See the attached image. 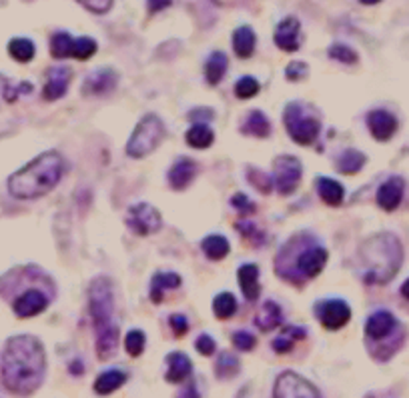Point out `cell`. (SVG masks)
<instances>
[{"mask_svg":"<svg viewBox=\"0 0 409 398\" xmlns=\"http://www.w3.org/2000/svg\"><path fill=\"white\" fill-rule=\"evenodd\" d=\"M327 53H329L331 58H335V61H339V63L343 64H356L357 61H359V56H357L356 51L349 48L347 44H331Z\"/></svg>","mask_w":409,"mask_h":398,"instance_id":"ab89813d","label":"cell"},{"mask_svg":"<svg viewBox=\"0 0 409 398\" xmlns=\"http://www.w3.org/2000/svg\"><path fill=\"white\" fill-rule=\"evenodd\" d=\"M361 4H366V6H373V4H379L381 0H359Z\"/></svg>","mask_w":409,"mask_h":398,"instance_id":"db71d44e","label":"cell"},{"mask_svg":"<svg viewBox=\"0 0 409 398\" xmlns=\"http://www.w3.org/2000/svg\"><path fill=\"white\" fill-rule=\"evenodd\" d=\"M231 340H233V345L237 346L239 350H243V352L253 350L255 345H257V338L251 335V332H247V330H239V332H235Z\"/></svg>","mask_w":409,"mask_h":398,"instance_id":"b9f144b4","label":"cell"},{"mask_svg":"<svg viewBox=\"0 0 409 398\" xmlns=\"http://www.w3.org/2000/svg\"><path fill=\"white\" fill-rule=\"evenodd\" d=\"M241 132H243V135H249V137L267 138L271 135L269 118L263 115L261 110H253V112H249L247 118H245V122L241 126Z\"/></svg>","mask_w":409,"mask_h":398,"instance_id":"484cf974","label":"cell"},{"mask_svg":"<svg viewBox=\"0 0 409 398\" xmlns=\"http://www.w3.org/2000/svg\"><path fill=\"white\" fill-rule=\"evenodd\" d=\"M213 310H215L217 318L227 320L237 313V300L231 293H221L217 294L215 300H213Z\"/></svg>","mask_w":409,"mask_h":398,"instance_id":"d590c367","label":"cell"},{"mask_svg":"<svg viewBox=\"0 0 409 398\" xmlns=\"http://www.w3.org/2000/svg\"><path fill=\"white\" fill-rule=\"evenodd\" d=\"M315 316H319V323L327 330H339L351 320V308L339 298L323 300L315 306Z\"/></svg>","mask_w":409,"mask_h":398,"instance_id":"8fae6325","label":"cell"},{"mask_svg":"<svg viewBox=\"0 0 409 398\" xmlns=\"http://www.w3.org/2000/svg\"><path fill=\"white\" fill-rule=\"evenodd\" d=\"M283 125L287 128L291 140L301 145V147L313 145L319 137V130H321V122L317 116L313 115V108L301 105V103L287 105L285 112H283Z\"/></svg>","mask_w":409,"mask_h":398,"instance_id":"8992f818","label":"cell"},{"mask_svg":"<svg viewBox=\"0 0 409 398\" xmlns=\"http://www.w3.org/2000/svg\"><path fill=\"white\" fill-rule=\"evenodd\" d=\"M398 328L399 323L389 310H377V313H373V315L367 318L366 336L369 340H373V342H381L388 336L393 335Z\"/></svg>","mask_w":409,"mask_h":398,"instance_id":"4fadbf2b","label":"cell"},{"mask_svg":"<svg viewBox=\"0 0 409 398\" xmlns=\"http://www.w3.org/2000/svg\"><path fill=\"white\" fill-rule=\"evenodd\" d=\"M259 83L255 78H251V76H243L237 84H235V96L241 98V100H249V98H253V96L259 95Z\"/></svg>","mask_w":409,"mask_h":398,"instance_id":"f35d334b","label":"cell"},{"mask_svg":"<svg viewBox=\"0 0 409 398\" xmlns=\"http://www.w3.org/2000/svg\"><path fill=\"white\" fill-rule=\"evenodd\" d=\"M249 180L257 187L263 194H269L271 190H273V180H271L269 174H265V172H261V170H257V168H253V170H249L247 172Z\"/></svg>","mask_w":409,"mask_h":398,"instance_id":"60d3db41","label":"cell"},{"mask_svg":"<svg viewBox=\"0 0 409 398\" xmlns=\"http://www.w3.org/2000/svg\"><path fill=\"white\" fill-rule=\"evenodd\" d=\"M197 172H199V164L193 158H179L169 170L167 179H169L172 190H185L193 182Z\"/></svg>","mask_w":409,"mask_h":398,"instance_id":"ac0fdd59","label":"cell"},{"mask_svg":"<svg viewBox=\"0 0 409 398\" xmlns=\"http://www.w3.org/2000/svg\"><path fill=\"white\" fill-rule=\"evenodd\" d=\"M145 342H147V336H145L143 330H130L127 338H125V350L133 358H137L145 352Z\"/></svg>","mask_w":409,"mask_h":398,"instance_id":"74e56055","label":"cell"},{"mask_svg":"<svg viewBox=\"0 0 409 398\" xmlns=\"http://www.w3.org/2000/svg\"><path fill=\"white\" fill-rule=\"evenodd\" d=\"M165 138V125L157 115L143 116L139 125L135 126L129 142H127V155L130 158H145L159 147Z\"/></svg>","mask_w":409,"mask_h":398,"instance_id":"52a82bcc","label":"cell"},{"mask_svg":"<svg viewBox=\"0 0 409 398\" xmlns=\"http://www.w3.org/2000/svg\"><path fill=\"white\" fill-rule=\"evenodd\" d=\"M367 162V158L359 152V150H345L343 155L337 160V170L343 174H356L359 172L363 164Z\"/></svg>","mask_w":409,"mask_h":398,"instance_id":"836d02e7","label":"cell"},{"mask_svg":"<svg viewBox=\"0 0 409 398\" xmlns=\"http://www.w3.org/2000/svg\"><path fill=\"white\" fill-rule=\"evenodd\" d=\"M127 226L135 232L137 236H149L161 231L162 219L161 212L149 202H137L127 210Z\"/></svg>","mask_w":409,"mask_h":398,"instance_id":"ba28073f","label":"cell"},{"mask_svg":"<svg viewBox=\"0 0 409 398\" xmlns=\"http://www.w3.org/2000/svg\"><path fill=\"white\" fill-rule=\"evenodd\" d=\"M171 4H172V0H147V9H149L151 14L165 11V9H169Z\"/></svg>","mask_w":409,"mask_h":398,"instance_id":"c3c4849f","label":"cell"},{"mask_svg":"<svg viewBox=\"0 0 409 398\" xmlns=\"http://www.w3.org/2000/svg\"><path fill=\"white\" fill-rule=\"evenodd\" d=\"M305 336H307V330L303 326H283L281 335L271 342V346L277 355H287L293 350L295 342L305 340Z\"/></svg>","mask_w":409,"mask_h":398,"instance_id":"603a6c76","label":"cell"},{"mask_svg":"<svg viewBox=\"0 0 409 398\" xmlns=\"http://www.w3.org/2000/svg\"><path fill=\"white\" fill-rule=\"evenodd\" d=\"M317 192L323 200L325 204L329 206H339L345 199V189L333 179H327V177H319L317 179Z\"/></svg>","mask_w":409,"mask_h":398,"instance_id":"4316f807","label":"cell"},{"mask_svg":"<svg viewBox=\"0 0 409 398\" xmlns=\"http://www.w3.org/2000/svg\"><path fill=\"white\" fill-rule=\"evenodd\" d=\"M215 140V132L207 125H195L189 132H187V145L193 148H209Z\"/></svg>","mask_w":409,"mask_h":398,"instance_id":"1f68e13d","label":"cell"},{"mask_svg":"<svg viewBox=\"0 0 409 398\" xmlns=\"http://www.w3.org/2000/svg\"><path fill=\"white\" fill-rule=\"evenodd\" d=\"M46 355L43 342L31 335L12 336L2 355V380L14 394H33L43 384Z\"/></svg>","mask_w":409,"mask_h":398,"instance_id":"6da1fadb","label":"cell"},{"mask_svg":"<svg viewBox=\"0 0 409 398\" xmlns=\"http://www.w3.org/2000/svg\"><path fill=\"white\" fill-rule=\"evenodd\" d=\"M239 286L243 290V296L249 303L257 300L261 294V284H259V268L257 264H243L237 271Z\"/></svg>","mask_w":409,"mask_h":398,"instance_id":"44dd1931","label":"cell"},{"mask_svg":"<svg viewBox=\"0 0 409 398\" xmlns=\"http://www.w3.org/2000/svg\"><path fill=\"white\" fill-rule=\"evenodd\" d=\"M179 286H181V276L177 273H157L151 283V300L155 304H161L165 290H172Z\"/></svg>","mask_w":409,"mask_h":398,"instance_id":"cb8c5ba5","label":"cell"},{"mask_svg":"<svg viewBox=\"0 0 409 398\" xmlns=\"http://www.w3.org/2000/svg\"><path fill=\"white\" fill-rule=\"evenodd\" d=\"M177 398H201V397H199L197 388H195V384H193V382H191V384H189V388H185V390H181V392H179V397H177Z\"/></svg>","mask_w":409,"mask_h":398,"instance_id":"f907efd6","label":"cell"},{"mask_svg":"<svg viewBox=\"0 0 409 398\" xmlns=\"http://www.w3.org/2000/svg\"><path fill=\"white\" fill-rule=\"evenodd\" d=\"M195 348H197V352H199V355H203V357H211V355L217 350V345H215V340H213L209 335H201L199 338H197V342H195Z\"/></svg>","mask_w":409,"mask_h":398,"instance_id":"bcb514c9","label":"cell"},{"mask_svg":"<svg viewBox=\"0 0 409 398\" xmlns=\"http://www.w3.org/2000/svg\"><path fill=\"white\" fill-rule=\"evenodd\" d=\"M167 365H169V370H167V382H172V384H177V382H183L185 378L191 375V370H193V362H191V358L187 357L185 352H172L167 357Z\"/></svg>","mask_w":409,"mask_h":398,"instance_id":"7402d4cb","label":"cell"},{"mask_svg":"<svg viewBox=\"0 0 409 398\" xmlns=\"http://www.w3.org/2000/svg\"><path fill=\"white\" fill-rule=\"evenodd\" d=\"M201 246H203V252L207 258H211V261H223L229 251H231V244L227 241L225 236H221V234H211V236H207L203 242H201Z\"/></svg>","mask_w":409,"mask_h":398,"instance_id":"4dcf8cb0","label":"cell"},{"mask_svg":"<svg viewBox=\"0 0 409 398\" xmlns=\"http://www.w3.org/2000/svg\"><path fill=\"white\" fill-rule=\"evenodd\" d=\"M213 116H215V112L211 108H197V110H193L189 115V118L195 120V122H201V118H213Z\"/></svg>","mask_w":409,"mask_h":398,"instance_id":"681fc988","label":"cell"},{"mask_svg":"<svg viewBox=\"0 0 409 398\" xmlns=\"http://www.w3.org/2000/svg\"><path fill=\"white\" fill-rule=\"evenodd\" d=\"M76 2H81L86 11L95 12V14H105V12L110 11L115 0H76Z\"/></svg>","mask_w":409,"mask_h":398,"instance_id":"f6af8a7d","label":"cell"},{"mask_svg":"<svg viewBox=\"0 0 409 398\" xmlns=\"http://www.w3.org/2000/svg\"><path fill=\"white\" fill-rule=\"evenodd\" d=\"M48 306V298L44 293L31 288L26 293H22L14 303H12V310L19 318H33V316L41 315L44 308Z\"/></svg>","mask_w":409,"mask_h":398,"instance_id":"9a60e30c","label":"cell"},{"mask_svg":"<svg viewBox=\"0 0 409 398\" xmlns=\"http://www.w3.org/2000/svg\"><path fill=\"white\" fill-rule=\"evenodd\" d=\"M66 172V160L56 150L43 152L9 179V192L19 200L46 197L56 189Z\"/></svg>","mask_w":409,"mask_h":398,"instance_id":"7a4b0ae2","label":"cell"},{"mask_svg":"<svg viewBox=\"0 0 409 398\" xmlns=\"http://www.w3.org/2000/svg\"><path fill=\"white\" fill-rule=\"evenodd\" d=\"M307 64L299 63V61H295V63H291L287 68H285V78L291 80V83H297V80H301L307 76Z\"/></svg>","mask_w":409,"mask_h":398,"instance_id":"ee69618b","label":"cell"},{"mask_svg":"<svg viewBox=\"0 0 409 398\" xmlns=\"http://www.w3.org/2000/svg\"><path fill=\"white\" fill-rule=\"evenodd\" d=\"M71 372H73V375H81V372H83V365H81V362H73V365H71Z\"/></svg>","mask_w":409,"mask_h":398,"instance_id":"816d5d0a","label":"cell"},{"mask_svg":"<svg viewBox=\"0 0 409 398\" xmlns=\"http://www.w3.org/2000/svg\"><path fill=\"white\" fill-rule=\"evenodd\" d=\"M299 32H301V22L295 16H287L277 24L273 41L277 44V48L283 53H297L301 41H299Z\"/></svg>","mask_w":409,"mask_h":398,"instance_id":"7c38bea8","label":"cell"},{"mask_svg":"<svg viewBox=\"0 0 409 398\" xmlns=\"http://www.w3.org/2000/svg\"><path fill=\"white\" fill-rule=\"evenodd\" d=\"M235 226H237V231L241 232V236H243L249 244H253V246H263V244L267 242V234L261 231L253 220H239Z\"/></svg>","mask_w":409,"mask_h":398,"instance_id":"e575fe53","label":"cell"},{"mask_svg":"<svg viewBox=\"0 0 409 398\" xmlns=\"http://www.w3.org/2000/svg\"><path fill=\"white\" fill-rule=\"evenodd\" d=\"M215 370L219 378H231L235 372H239V360L231 352H221Z\"/></svg>","mask_w":409,"mask_h":398,"instance_id":"8d00e7d4","label":"cell"},{"mask_svg":"<svg viewBox=\"0 0 409 398\" xmlns=\"http://www.w3.org/2000/svg\"><path fill=\"white\" fill-rule=\"evenodd\" d=\"M255 325L257 328H261L263 332H269V330H275L277 326L283 325V310L281 306L275 300H265L261 304V308L255 315Z\"/></svg>","mask_w":409,"mask_h":398,"instance_id":"ffe728a7","label":"cell"},{"mask_svg":"<svg viewBox=\"0 0 409 398\" xmlns=\"http://www.w3.org/2000/svg\"><path fill=\"white\" fill-rule=\"evenodd\" d=\"M125 382H127V375L125 372H120V370H107V372H100L97 380H95V392L100 394V397H107V394H113L115 390H119Z\"/></svg>","mask_w":409,"mask_h":398,"instance_id":"83f0119b","label":"cell"},{"mask_svg":"<svg viewBox=\"0 0 409 398\" xmlns=\"http://www.w3.org/2000/svg\"><path fill=\"white\" fill-rule=\"evenodd\" d=\"M367 126H369V132L373 135L376 140L385 142L389 138L395 135L398 130V120L395 116L388 112V110H371L367 115Z\"/></svg>","mask_w":409,"mask_h":398,"instance_id":"e0dca14e","label":"cell"},{"mask_svg":"<svg viewBox=\"0 0 409 398\" xmlns=\"http://www.w3.org/2000/svg\"><path fill=\"white\" fill-rule=\"evenodd\" d=\"M231 204L237 209V212L241 214V216H249V214H255V210H257V206L251 202V200L243 194V192H237L233 199H231Z\"/></svg>","mask_w":409,"mask_h":398,"instance_id":"7bdbcfd3","label":"cell"},{"mask_svg":"<svg viewBox=\"0 0 409 398\" xmlns=\"http://www.w3.org/2000/svg\"><path fill=\"white\" fill-rule=\"evenodd\" d=\"M327 264V251L309 234L293 236L277 254L275 271L281 278L301 284L319 276Z\"/></svg>","mask_w":409,"mask_h":398,"instance_id":"3957f363","label":"cell"},{"mask_svg":"<svg viewBox=\"0 0 409 398\" xmlns=\"http://www.w3.org/2000/svg\"><path fill=\"white\" fill-rule=\"evenodd\" d=\"M119 84V74L108 68H100L97 73L88 74L83 83V95L85 96H103L113 93Z\"/></svg>","mask_w":409,"mask_h":398,"instance_id":"5bb4252c","label":"cell"},{"mask_svg":"<svg viewBox=\"0 0 409 398\" xmlns=\"http://www.w3.org/2000/svg\"><path fill=\"white\" fill-rule=\"evenodd\" d=\"M169 325H171L175 336H185L189 330V320L185 318V315H172L169 318Z\"/></svg>","mask_w":409,"mask_h":398,"instance_id":"7dc6e473","label":"cell"},{"mask_svg":"<svg viewBox=\"0 0 409 398\" xmlns=\"http://www.w3.org/2000/svg\"><path fill=\"white\" fill-rule=\"evenodd\" d=\"M403 190H405V182L399 177H391L388 179L379 190H377V204L383 210H395L401 204V199H403Z\"/></svg>","mask_w":409,"mask_h":398,"instance_id":"d6986e66","label":"cell"},{"mask_svg":"<svg viewBox=\"0 0 409 398\" xmlns=\"http://www.w3.org/2000/svg\"><path fill=\"white\" fill-rule=\"evenodd\" d=\"M34 42L29 41V38H12L9 42V54L16 63H31L34 58Z\"/></svg>","mask_w":409,"mask_h":398,"instance_id":"d6a6232c","label":"cell"},{"mask_svg":"<svg viewBox=\"0 0 409 398\" xmlns=\"http://www.w3.org/2000/svg\"><path fill=\"white\" fill-rule=\"evenodd\" d=\"M275 168V187L281 197H289L293 194L297 187H299V180H301V162L295 157H277L273 162Z\"/></svg>","mask_w":409,"mask_h":398,"instance_id":"30bf717a","label":"cell"},{"mask_svg":"<svg viewBox=\"0 0 409 398\" xmlns=\"http://www.w3.org/2000/svg\"><path fill=\"white\" fill-rule=\"evenodd\" d=\"M401 294H403V298H408L409 300V278L403 283V286H401Z\"/></svg>","mask_w":409,"mask_h":398,"instance_id":"f5cc1de1","label":"cell"},{"mask_svg":"<svg viewBox=\"0 0 409 398\" xmlns=\"http://www.w3.org/2000/svg\"><path fill=\"white\" fill-rule=\"evenodd\" d=\"M403 261V248L398 236L381 232L367 239L359 248V262L363 268L366 284H385L389 283Z\"/></svg>","mask_w":409,"mask_h":398,"instance_id":"5b68a950","label":"cell"},{"mask_svg":"<svg viewBox=\"0 0 409 398\" xmlns=\"http://www.w3.org/2000/svg\"><path fill=\"white\" fill-rule=\"evenodd\" d=\"M73 78V70L66 68V66H61V68H51L46 73V84L43 88V98L53 103V100H58L66 95V88H68V83Z\"/></svg>","mask_w":409,"mask_h":398,"instance_id":"2e32d148","label":"cell"},{"mask_svg":"<svg viewBox=\"0 0 409 398\" xmlns=\"http://www.w3.org/2000/svg\"><path fill=\"white\" fill-rule=\"evenodd\" d=\"M88 310L97 336V357L108 360L119 346V325L115 318V288L107 276H98L88 286Z\"/></svg>","mask_w":409,"mask_h":398,"instance_id":"277c9868","label":"cell"},{"mask_svg":"<svg viewBox=\"0 0 409 398\" xmlns=\"http://www.w3.org/2000/svg\"><path fill=\"white\" fill-rule=\"evenodd\" d=\"M273 398H321V394L307 378L295 372H281L273 387Z\"/></svg>","mask_w":409,"mask_h":398,"instance_id":"9c48e42d","label":"cell"},{"mask_svg":"<svg viewBox=\"0 0 409 398\" xmlns=\"http://www.w3.org/2000/svg\"><path fill=\"white\" fill-rule=\"evenodd\" d=\"M227 66H229V61L223 53H213L209 58H207V64H204V78L211 86H215L223 80V76L227 73Z\"/></svg>","mask_w":409,"mask_h":398,"instance_id":"f1b7e54d","label":"cell"},{"mask_svg":"<svg viewBox=\"0 0 409 398\" xmlns=\"http://www.w3.org/2000/svg\"><path fill=\"white\" fill-rule=\"evenodd\" d=\"M255 46H257V36H255L253 28L239 26L237 31L233 32V51L239 58H249L255 53Z\"/></svg>","mask_w":409,"mask_h":398,"instance_id":"d4e9b609","label":"cell"},{"mask_svg":"<svg viewBox=\"0 0 409 398\" xmlns=\"http://www.w3.org/2000/svg\"><path fill=\"white\" fill-rule=\"evenodd\" d=\"M76 38H73L68 32H54L51 38V54L54 58H73L75 56Z\"/></svg>","mask_w":409,"mask_h":398,"instance_id":"f546056e","label":"cell"}]
</instances>
